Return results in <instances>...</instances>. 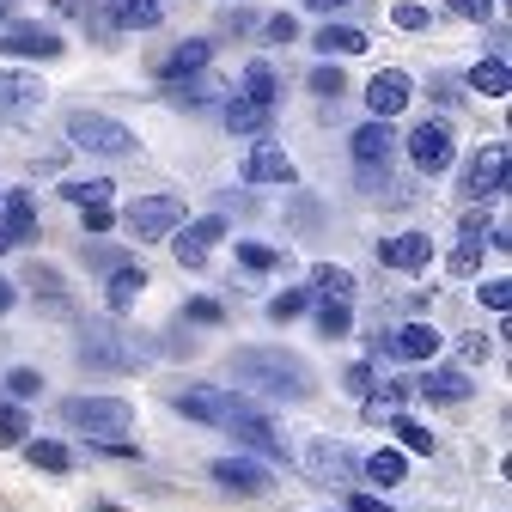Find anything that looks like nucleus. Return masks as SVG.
<instances>
[{"instance_id": "nucleus-1", "label": "nucleus", "mask_w": 512, "mask_h": 512, "mask_svg": "<svg viewBox=\"0 0 512 512\" xmlns=\"http://www.w3.org/2000/svg\"><path fill=\"white\" fill-rule=\"evenodd\" d=\"M232 378L244 391L269 397V403H305L311 397V366L281 354V348H238L232 354Z\"/></svg>"}, {"instance_id": "nucleus-2", "label": "nucleus", "mask_w": 512, "mask_h": 512, "mask_svg": "<svg viewBox=\"0 0 512 512\" xmlns=\"http://www.w3.org/2000/svg\"><path fill=\"white\" fill-rule=\"evenodd\" d=\"M68 141H74L80 153H98V159H128V153L141 147L135 128L116 122V116H104V110H74V116H68Z\"/></svg>"}, {"instance_id": "nucleus-3", "label": "nucleus", "mask_w": 512, "mask_h": 512, "mask_svg": "<svg viewBox=\"0 0 512 512\" xmlns=\"http://www.w3.org/2000/svg\"><path fill=\"white\" fill-rule=\"evenodd\" d=\"M61 421H68L74 433H86V439H128L135 409H128L122 397H68L61 403Z\"/></svg>"}, {"instance_id": "nucleus-4", "label": "nucleus", "mask_w": 512, "mask_h": 512, "mask_svg": "<svg viewBox=\"0 0 512 512\" xmlns=\"http://www.w3.org/2000/svg\"><path fill=\"white\" fill-rule=\"evenodd\" d=\"M80 366H92V372H135V366H147V348H141V336H128L116 324H92L86 342H80Z\"/></svg>"}, {"instance_id": "nucleus-5", "label": "nucleus", "mask_w": 512, "mask_h": 512, "mask_svg": "<svg viewBox=\"0 0 512 512\" xmlns=\"http://www.w3.org/2000/svg\"><path fill=\"white\" fill-rule=\"evenodd\" d=\"M506 171H512L506 141H488V147L470 159V171H464V202H476V208L500 202V196H506Z\"/></svg>"}, {"instance_id": "nucleus-6", "label": "nucleus", "mask_w": 512, "mask_h": 512, "mask_svg": "<svg viewBox=\"0 0 512 512\" xmlns=\"http://www.w3.org/2000/svg\"><path fill=\"white\" fill-rule=\"evenodd\" d=\"M403 147H409V165L421 177H445L452 159H458V141H452V128H445V122H415V135Z\"/></svg>"}, {"instance_id": "nucleus-7", "label": "nucleus", "mask_w": 512, "mask_h": 512, "mask_svg": "<svg viewBox=\"0 0 512 512\" xmlns=\"http://www.w3.org/2000/svg\"><path fill=\"white\" fill-rule=\"evenodd\" d=\"M122 226L135 232V244H159V238H171L183 226V202L177 196H141L135 208L122 214Z\"/></svg>"}, {"instance_id": "nucleus-8", "label": "nucleus", "mask_w": 512, "mask_h": 512, "mask_svg": "<svg viewBox=\"0 0 512 512\" xmlns=\"http://www.w3.org/2000/svg\"><path fill=\"white\" fill-rule=\"evenodd\" d=\"M208 476H214L226 494H244V500H256V494H269V488H275V470H269L263 458H244V452L214 458V464H208Z\"/></svg>"}, {"instance_id": "nucleus-9", "label": "nucleus", "mask_w": 512, "mask_h": 512, "mask_svg": "<svg viewBox=\"0 0 512 512\" xmlns=\"http://www.w3.org/2000/svg\"><path fill=\"white\" fill-rule=\"evenodd\" d=\"M165 403L189 421H202V427H226V415L238 409L232 391H214V384H183V391H165Z\"/></svg>"}, {"instance_id": "nucleus-10", "label": "nucleus", "mask_w": 512, "mask_h": 512, "mask_svg": "<svg viewBox=\"0 0 512 512\" xmlns=\"http://www.w3.org/2000/svg\"><path fill=\"white\" fill-rule=\"evenodd\" d=\"M232 226H226V214H202V220H189V226H177V238H171V256L183 269H208V244H220Z\"/></svg>"}, {"instance_id": "nucleus-11", "label": "nucleus", "mask_w": 512, "mask_h": 512, "mask_svg": "<svg viewBox=\"0 0 512 512\" xmlns=\"http://www.w3.org/2000/svg\"><path fill=\"white\" fill-rule=\"evenodd\" d=\"M299 470H305V476H317V482H348V476H354V458H348V452H336V439L305 433V439H299Z\"/></svg>"}, {"instance_id": "nucleus-12", "label": "nucleus", "mask_w": 512, "mask_h": 512, "mask_svg": "<svg viewBox=\"0 0 512 512\" xmlns=\"http://www.w3.org/2000/svg\"><path fill=\"white\" fill-rule=\"evenodd\" d=\"M354 171L360 177H372V171H391V153H397V135H391V122H366V128H354Z\"/></svg>"}, {"instance_id": "nucleus-13", "label": "nucleus", "mask_w": 512, "mask_h": 512, "mask_svg": "<svg viewBox=\"0 0 512 512\" xmlns=\"http://www.w3.org/2000/svg\"><path fill=\"white\" fill-rule=\"evenodd\" d=\"M226 427L238 433V445H250L256 458H287V439H281V433L269 427V415H256L250 403H238V409L226 415Z\"/></svg>"}, {"instance_id": "nucleus-14", "label": "nucleus", "mask_w": 512, "mask_h": 512, "mask_svg": "<svg viewBox=\"0 0 512 512\" xmlns=\"http://www.w3.org/2000/svg\"><path fill=\"white\" fill-rule=\"evenodd\" d=\"M0 49L25 55V61H55L61 55V31L55 25H7L0 31Z\"/></svg>"}, {"instance_id": "nucleus-15", "label": "nucleus", "mask_w": 512, "mask_h": 512, "mask_svg": "<svg viewBox=\"0 0 512 512\" xmlns=\"http://www.w3.org/2000/svg\"><path fill=\"white\" fill-rule=\"evenodd\" d=\"M378 263L384 269H403V275H421L433 263V238L427 232H397V238L378 244Z\"/></svg>"}, {"instance_id": "nucleus-16", "label": "nucleus", "mask_w": 512, "mask_h": 512, "mask_svg": "<svg viewBox=\"0 0 512 512\" xmlns=\"http://www.w3.org/2000/svg\"><path fill=\"white\" fill-rule=\"evenodd\" d=\"M409 92H415V80H409L403 68H384V74H372V80H366V104H372V116H378V122H391V116L409 104Z\"/></svg>"}, {"instance_id": "nucleus-17", "label": "nucleus", "mask_w": 512, "mask_h": 512, "mask_svg": "<svg viewBox=\"0 0 512 512\" xmlns=\"http://www.w3.org/2000/svg\"><path fill=\"white\" fill-rule=\"evenodd\" d=\"M384 348H391L397 360H415V366H433V360H439V348H445V336H439L433 324H421V317H415V324H403L397 336H384Z\"/></svg>"}, {"instance_id": "nucleus-18", "label": "nucleus", "mask_w": 512, "mask_h": 512, "mask_svg": "<svg viewBox=\"0 0 512 512\" xmlns=\"http://www.w3.org/2000/svg\"><path fill=\"white\" fill-rule=\"evenodd\" d=\"M31 232H37V202H31V189H7V196H0V238H7V250H13V244H31Z\"/></svg>"}, {"instance_id": "nucleus-19", "label": "nucleus", "mask_w": 512, "mask_h": 512, "mask_svg": "<svg viewBox=\"0 0 512 512\" xmlns=\"http://www.w3.org/2000/svg\"><path fill=\"white\" fill-rule=\"evenodd\" d=\"M43 80L37 74H13V68H0V110L7 116H31V110H43Z\"/></svg>"}, {"instance_id": "nucleus-20", "label": "nucleus", "mask_w": 512, "mask_h": 512, "mask_svg": "<svg viewBox=\"0 0 512 512\" xmlns=\"http://www.w3.org/2000/svg\"><path fill=\"white\" fill-rule=\"evenodd\" d=\"M104 25L110 31H153V25H165V0H110Z\"/></svg>"}, {"instance_id": "nucleus-21", "label": "nucleus", "mask_w": 512, "mask_h": 512, "mask_svg": "<svg viewBox=\"0 0 512 512\" xmlns=\"http://www.w3.org/2000/svg\"><path fill=\"white\" fill-rule=\"evenodd\" d=\"M415 397H427V403H464L470 397V372L464 366H427V378L415 384Z\"/></svg>"}, {"instance_id": "nucleus-22", "label": "nucleus", "mask_w": 512, "mask_h": 512, "mask_svg": "<svg viewBox=\"0 0 512 512\" xmlns=\"http://www.w3.org/2000/svg\"><path fill=\"white\" fill-rule=\"evenodd\" d=\"M208 55H214V43H208V37H189V43H177V49L159 61L153 74H159L165 86H171V80H189V74H202V68H208Z\"/></svg>"}, {"instance_id": "nucleus-23", "label": "nucleus", "mask_w": 512, "mask_h": 512, "mask_svg": "<svg viewBox=\"0 0 512 512\" xmlns=\"http://www.w3.org/2000/svg\"><path fill=\"white\" fill-rule=\"evenodd\" d=\"M147 293V269L141 263H122V269H110V281H104V305L122 317V311H135V299Z\"/></svg>"}, {"instance_id": "nucleus-24", "label": "nucleus", "mask_w": 512, "mask_h": 512, "mask_svg": "<svg viewBox=\"0 0 512 512\" xmlns=\"http://www.w3.org/2000/svg\"><path fill=\"white\" fill-rule=\"evenodd\" d=\"M299 171H293V159L281 153V147H250V159H244V183H293Z\"/></svg>"}, {"instance_id": "nucleus-25", "label": "nucleus", "mask_w": 512, "mask_h": 512, "mask_svg": "<svg viewBox=\"0 0 512 512\" xmlns=\"http://www.w3.org/2000/svg\"><path fill=\"white\" fill-rule=\"evenodd\" d=\"M470 92H482V98H506V92H512L506 55H482V61H476V68H470Z\"/></svg>"}, {"instance_id": "nucleus-26", "label": "nucleus", "mask_w": 512, "mask_h": 512, "mask_svg": "<svg viewBox=\"0 0 512 512\" xmlns=\"http://www.w3.org/2000/svg\"><path fill=\"white\" fill-rule=\"evenodd\" d=\"M244 98H250V104H263V110H275V98H281V80H275V68H269V61H250V68H244Z\"/></svg>"}, {"instance_id": "nucleus-27", "label": "nucleus", "mask_w": 512, "mask_h": 512, "mask_svg": "<svg viewBox=\"0 0 512 512\" xmlns=\"http://www.w3.org/2000/svg\"><path fill=\"white\" fill-rule=\"evenodd\" d=\"M165 98H171L177 110H202V104L226 98V86H220V80H196V86H189V80H171V86H165Z\"/></svg>"}, {"instance_id": "nucleus-28", "label": "nucleus", "mask_w": 512, "mask_h": 512, "mask_svg": "<svg viewBox=\"0 0 512 512\" xmlns=\"http://www.w3.org/2000/svg\"><path fill=\"white\" fill-rule=\"evenodd\" d=\"M360 470H366V482H378V488H397V482L409 476V458H403V452H391V445H384V452H372V458H366Z\"/></svg>"}, {"instance_id": "nucleus-29", "label": "nucleus", "mask_w": 512, "mask_h": 512, "mask_svg": "<svg viewBox=\"0 0 512 512\" xmlns=\"http://www.w3.org/2000/svg\"><path fill=\"white\" fill-rule=\"evenodd\" d=\"M25 458L37 464V470H49V476H61V470H74V452L61 439H25Z\"/></svg>"}, {"instance_id": "nucleus-30", "label": "nucleus", "mask_w": 512, "mask_h": 512, "mask_svg": "<svg viewBox=\"0 0 512 512\" xmlns=\"http://www.w3.org/2000/svg\"><path fill=\"white\" fill-rule=\"evenodd\" d=\"M269 116H275V110L250 104V98H232V104H226V128H232V135H263Z\"/></svg>"}, {"instance_id": "nucleus-31", "label": "nucleus", "mask_w": 512, "mask_h": 512, "mask_svg": "<svg viewBox=\"0 0 512 512\" xmlns=\"http://www.w3.org/2000/svg\"><path fill=\"white\" fill-rule=\"evenodd\" d=\"M311 293L348 299V293H354V269H342V263H317V269H311Z\"/></svg>"}, {"instance_id": "nucleus-32", "label": "nucleus", "mask_w": 512, "mask_h": 512, "mask_svg": "<svg viewBox=\"0 0 512 512\" xmlns=\"http://www.w3.org/2000/svg\"><path fill=\"white\" fill-rule=\"evenodd\" d=\"M317 49H324L330 61H336V55H366V31H354V25H330V31H317Z\"/></svg>"}, {"instance_id": "nucleus-33", "label": "nucleus", "mask_w": 512, "mask_h": 512, "mask_svg": "<svg viewBox=\"0 0 512 512\" xmlns=\"http://www.w3.org/2000/svg\"><path fill=\"white\" fill-rule=\"evenodd\" d=\"M317 330H324L330 342H342V336L354 330V311H348V299H324V305H317Z\"/></svg>"}, {"instance_id": "nucleus-34", "label": "nucleus", "mask_w": 512, "mask_h": 512, "mask_svg": "<svg viewBox=\"0 0 512 512\" xmlns=\"http://www.w3.org/2000/svg\"><path fill=\"white\" fill-rule=\"evenodd\" d=\"M391 427H397V439H403V452H415V458H433V452H439V439H433L421 421H403V415H391Z\"/></svg>"}, {"instance_id": "nucleus-35", "label": "nucleus", "mask_w": 512, "mask_h": 512, "mask_svg": "<svg viewBox=\"0 0 512 512\" xmlns=\"http://www.w3.org/2000/svg\"><path fill=\"white\" fill-rule=\"evenodd\" d=\"M61 196H68L74 208H98V202H110V196H116V183H110V177H92V183H61Z\"/></svg>"}, {"instance_id": "nucleus-36", "label": "nucleus", "mask_w": 512, "mask_h": 512, "mask_svg": "<svg viewBox=\"0 0 512 512\" xmlns=\"http://www.w3.org/2000/svg\"><path fill=\"white\" fill-rule=\"evenodd\" d=\"M305 311H311V287H287V293L269 299V317H275V324H293V317H305Z\"/></svg>"}, {"instance_id": "nucleus-37", "label": "nucleus", "mask_w": 512, "mask_h": 512, "mask_svg": "<svg viewBox=\"0 0 512 512\" xmlns=\"http://www.w3.org/2000/svg\"><path fill=\"white\" fill-rule=\"evenodd\" d=\"M238 263H244V269H256V275H269V269H281V263H287V250H269V244L238 238Z\"/></svg>"}, {"instance_id": "nucleus-38", "label": "nucleus", "mask_w": 512, "mask_h": 512, "mask_svg": "<svg viewBox=\"0 0 512 512\" xmlns=\"http://www.w3.org/2000/svg\"><path fill=\"white\" fill-rule=\"evenodd\" d=\"M31 439V421L19 403H0V445H25Z\"/></svg>"}, {"instance_id": "nucleus-39", "label": "nucleus", "mask_w": 512, "mask_h": 512, "mask_svg": "<svg viewBox=\"0 0 512 512\" xmlns=\"http://www.w3.org/2000/svg\"><path fill=\"white\" fill-rule=\"evenodd\" d=\"M7 391H13V403H31V397H43V372H31V366H13V372H7Z\"/></svg>"}, {"instance_id": "nucleus-40", "label": "nucleus", "mask_w": 512, "mask_h": 512, "mask_svg": "<svg viewBox=\"0 0 512 512\" xmlns=\"http://www.w3.org/2000/svg\"><path fill=\"white\" fill-rule=\"evenodd\" d=\"M427 19H433V13L421 7V0H397V7H391V25H397V31H427Z\"/></svg>"}, {"instance_id": "nucleus-41", "label": "nucleus", "mask_w": 512, "mask_h": 512, "mask_svg": "<svg viewBox=\"0 0 512 512\" xmlns=\"http://www.w3.org/2000/svg\"><path fill=\"white\" fill-rule=\"evenodd\" d=\"M317 98H342V68H330V61H324V68H311V80H305Z\"/></svg>"}, {"instance_id": "nucleus-42", "label": "nucleus", "mask_w": 512, "mask_h": 512, "mask_svg": "<svg viewBox=\"0 0 512 512\" xmlns=\"http://www.w3.org/2000/svg\"><path fill=\"white\" fill-rule=\"evenodd\" d=\"M458 19H470V25H482V19H494V0H445Z\"/></svg>"}, {"instance_id": "nucleus-43", "label": "nucleus", "mask_w": 512, "mask_h": 512, "mask_svg": "<svg viewBox=\"0 0 512 512\" xmlns=\"http://www.w3.org/2000/svg\"><path fill=\"white\" fill-rule=\"evenodd\" d=\"M482 305L506 311V305H512V281H500V275H494V281H482Z\"/></svg>"}, {"instance_id": "nucleus-44", "label": "nucleus", "mask_w": 512, "mask_h": 512, "mask_svg": "<svg viewBox=\"0 0 512 512\" xmlns=\"http://www.w3.org/2000/svg\"><path fill=\"white\" fill-rule=\"evenodd\" d=\"M476 263H482V244H458L452 250V275H476Z\"/></svg>"}, {"instance_id": "nucleus-45", "label": "nucleus", "mask_w": 512, "mask_h": 512, "mask_svg": "<svg viewBox=\"0 0 512 512\" xmlns=\"http://www.w3.org/2000/svg\"><path fill=\"white\" fill-rule=\"evenodd\" d=\"M183 317H189V324H220L226 311H220L214 299H189V311H183Z\"/></svg>"}, {"instance_id": "nucleus-46", "label": "nucleus", "mask_w": 512, "mask_h": 512, "mask_svg": "<svg viewBox=\"0 0 512 512\" xmlns=\"http://www.w3.org/2000/svg\"><path fill=\"white\" fill-rule=\"evenodd\" d=\"M80 214H86V232H110V226H116V208H110V202H98V208H80Z\"/></svg>"}, {"instance_id": "nucleus-47", "label": "nucleus", "mask_w": 512, "mask_h": 512, "mask_svg": "<svg viewBox=\"0 0 512 512\" xmlns=\"http://www.w3.org/2000/svg\"><path fill=\"white\" fill-rule=\"evenodd\" d=\"M488 232H494V226H488V214H464V226H458V238H464V244H482Z\"/></svg>"}, {"instance_id": "nucleus-48", "label": "nucleus", "mask_w": 512, "mask_h": 512, "mask_svg": "<svg viewBox=\"0 0 512 512\" xmlns=\"http://www.w3.org/2000/svg\"><path fill=\"white\" fill-rule=\"evenodd\" d=\"M409 397H415V384H409V378H391V384H384V409H403Z\"/></svg>"}, {"instance_id": "nucleus-49", "label": "nucleus", "mask_w": 512, "mask_h": 512, "mask_svg": "<svg viewBox=\"0 0 512 512\" xmlns=\"http://www.w3.org/2000/svg\"><path fill=\"white\" fill-rule=\"evenodd\" d=\"M269 37H275V43H293V37H299V19H293V13H275V19H269Z\"/></svg>"}, {"instance_id": "nucleus-50", "label": "nucleus", "mask_w": 512, "mask_h": 512, "mask_svg": "<svg viewBox=\"0 0 512 512\" xmlns=\"http://www.w3.org/2000/svg\"><path fill=\"white\" fill-rule=\"evenodd\" d=\"M488 354H494V342H488L482 330H476V336H464V360H470V366H476V360H488Z\"/></svg>"}, {"instance_id": "nucleus-51", "label": "nucleus", "mask_w": 512, "mask_h": 512, "mask_svg": "<svg viewBox=\"0 0 512 512\" xmlns=\"http://www.w3.org/2000/svg\"><path fill=\"white\" fill-rule=\"evenodd\" d=\"M86 263H98V269H122V256L104 250V244H86Z\"/></svg>"}, {"instance_id": "nucleus-52", "label": "nucleus", "mask_w": 512, "mask_h": 512, "mask_svg": "<svg viewBox=\"0 0 512 512\" xmlns=\"http://www.w3.org/2000/svg\"><path fill=\"white\" fill-rule=\"evenodd\" d=\"M348 512H391V506H384L378 494H354V500H348Z\"/></svg>"}, {"instance_id": "nucleus-53", "label": "nucleus", "mask_w": 512, "mask_h": 512, "mask_svg": "<svg viewBox=\"0 0 512 512\" xmlns=\"http://www.w3.org/2000/svg\"><path fill=\"white\" fill-rule=\"evenodd\" d=\"M348 391H372V366H348Z\"/></svg>"}, {"instance_id": "nucleus-54", "label": "nucleus", "mask_w": 512, "mask_h": 512, "mask_svg": "<svg viewBox=\"0 0 512 512\" xmlns=\"http://www.w3.org/2000/svg\"><path fill=\"white\" fill-rule=\"evenodd\" d=\"M226 25H232V31H250V25H256V13H244V7H232V13H226Z\"/></svg>"}, {"instance_id": "nucleus-55", "label": "nucleus", "mask_w": 512, "mask_h": 512, "mask_svg": "<svg viewBox=\"0 0 512 512\" xmlns=\"http://www.w3.org/2000/svg\"><path fill=\"white\" fill-rule=\"evenodd\" d=\"M311 13H342V7H354V0H305Z\"/></svg>"}, {"instance_id": "nucleus-56", "label": "nucleus", "mask_w": 512, "mask_h": 512, "mask_svg": "<svg viewBox=\"0 0 512 512\" xmlns=\"http://www.w3.org/2000/svg\"><path fill=\"white\" fill-rule=\"evenodd\" d=\"M13 305H19V287H13V281H0V311H13Z\"/></svg>"}, {"instance_id": "nucleus-57", "label": "nucleus", "mask_w": 512, "mask_h": 512, "mask_svg": "<svg viewBox=\"0 0 512 512\" xmlns=\"http://www.w3.org/2000/svg\"><path fill=\"white\" fill-rule=\"evenodd\" d=\"M0 31H7V7H0Z\"/></svg>"}, {"instance_id": "nucleus-58", "label": "nucleus", "mask_w": 512, "mask_h": 512, "mask_svg": "<svg viewBox=\"0 0 512 512\" xmlns=\"http://www.w3.org/2000/svg\"><path fill=\"white\" fill-rule=\"evenodd\" d=\"M98 512H116V506H98Z\"/></svg>"}, {"instance_id": "nucleus-59", "label": "nucleus", "mask_w": 512, "mask_h": 512, "mask_svg": "<svg viewBox=\"0 0 512 512\" xmlns=\"http://www.w3.org/2000/svg\"><path fill=\"white\" fill-rule=\"evenodd\" d=\"M0 250H7V238H0Z\"/></svg>"}]
</instances>
